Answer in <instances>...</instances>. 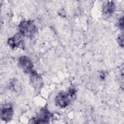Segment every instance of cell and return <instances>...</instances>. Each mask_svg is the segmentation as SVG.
<instances>
[{
	"mask_svg": "<svg viewBox=\"0 0 124 124\" xmlns=\"http://www.w3.org/2000/svg\"><path fill=\"white\" fill-rule=\"evenodd\" d=\"M117 42L120 46H121L122 47H123V46H124V33H123V32L121 33L118 35V38H117Z\"/></svg>",
	"mask_w": 124,
	"mask_h": 124,
	"instance_id": "9",
	"label": "cell"
},
{
	"mask_svg": "<svg viewBox=\"0 0 124 124\" xmlns=\"http://www.w3.org/2000/svg\"><path fill=\"white\" fill-rule=\"evenodd\" d=\"M14 115V109L12 104L7 103L3 104L1 107V119L5 123L9 122Z\"/></svg>",
	"mask_w": 124,
	"mask_h": 124,
	"instance_id": "5",
	"label": "cell"
},
{
	"mask_svg": "<svg viewBox=\"0 0 124 124\" xmlns=\"http://www.w3.org/2000/svg\"><path fill=\"white\" fill-rule=\"evenodd\" d=\"M77 90L71 87L66 92H59L55 98V104L61 108H65L70 105L76 98Z\"/></svg>",
	"mask_w": 124,
	"mask_h": 124,
	"instance_id": "1",
	"label": "cell"
},
{
	"mask_svg": "<svg viewBox=\"0 0 124 124\" xmlns=\"http://www.w3.org/2000/svg\"><path fill=\"white\" fill-rule=\"evenodd\" d=\"M30 81L35 89H40L43 86V78L34 70L30 74Z\"/></svg>",
	"mask_w": 124,
	"mask_h": 124,
	"instance_id": "7",
	"label": "cell"
},
{
	"mask_svg": "<svg viewBox=\"0 0 124 124\" xmlns=\"http://www.w3.org/2000/svg\"><path fill=\"white\" fill-rule=\"evenodd\" d=\"M24 37L21 33L18 32L8 39L7 44L13 49L18 47H22L23 48L24 44Z\"/></svg>",
	"mask_w": 124,
	"mask_h": 124,
	"instance_id": "6",
	"label": "cell"
},
{
	"mask_svg": "<svg viewBox=\"0 0 124 124\" xmlns=\"http://www.w3.org/2000/svg\"><path fill=\"white\" fill-rule=\"evenodd\" d=\"M103 13L106 16L112 15L115 10V4L113 1H105L102 5Z\"/></svg>",
	"mask_w": 124,
	"mask_h": 124,
	"instance_id": "8",
	"label": "cell"
},
{
	"mask_svg": "<svg viewBox=\"0 0 124 124\" xmlns=\"http://www.w3.org/2000/svg\"><path fill=\"white\" fill-rule=\"evenodd\" d=\"M118 26L120 29L122 30L124 29V17L123 16H122V17H120V18L119 20L118 21Z\"/></svg>",
	"mask_w": 124,
	"mask_h": 124,
	"instance_id": "10",
	"label": "cell"
},
{
	"mask_svg": "<svg viewBox=\"0 0 124 124\" xmlns=\"http://www.w3.org/2000/svg\"><path fill=\"white\" fill-rule=\"evenodd\" d=\"M19 32L24 37L31 38L34 36L37 29L33 21L31 20H23L18 25Z\"/></svg>",
	"mask_w": 124,
	"mask_h": 124,
	"instance_id": "2",
	"label": "cell"
},
{
	"mask_svg": "<svg viewBox=\"0 0 124 124\" xmlns=\"http://www.w3.org/2000/svg\"><path fill=\"white\" fill-rule=\"evenodd\" d=\"M52 113L49 111L46 106L42 108L38 114L31 118L29 123L32 124H47L49 123L50 119L52 118Z\"/></svg>",
	"mask_w": 124,
	"mask_h": 124,
	"instance_id": "3",
	"label": "cell"
},
{
	"mask_svg": "<svg viewBox=\"0 0 124 124\" xmlns=\"http://www.w3.org/2000/svg\"><path fill=\"white\" fill-rule=\"evenodd\" d=\"M18 65L26 74L31 73L33 70V64L31 59L27 56H21L18 60Z\"/></svg>",
	"mask_w": 124,
	"mask_h": 124,
	"instance_id": "4",
	"label": "cell"
}]
</instances>
